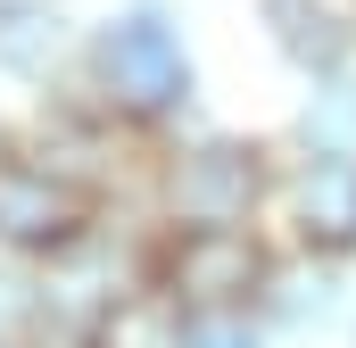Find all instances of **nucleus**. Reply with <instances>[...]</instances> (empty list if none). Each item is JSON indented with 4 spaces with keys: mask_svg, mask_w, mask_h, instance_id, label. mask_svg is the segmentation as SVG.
<instances>
[{
    "mask_svg": "<svg viewBox=\"0 0 356 348\" xmlns=\"http://www.w3.org/2000/svg\"><path fill=\"white\" fill-rule=\"evenodd\" d=\"M67 8L58 0H0V75L17 84H42L58 58H67Z\"/></svg>",
    "mask_w": 356,
    "mask_h": 348,
    "instance_id": "nucleus-7",
    "label": "nucleus"
},
{
    "mask_svg": "<svg viewBox=\"0 0 356 348\" xmlns=\"http://www.w3.org/2000/svg\"><path fill=\"white\" fill-rule=\"evenodd\" d=\"M257 241H249V224H182L175 258H166V282H175V299H199V307H232L241 290H257Z\"/></svg>",
    "mask_w": 356,
    "mask_h": 348,
    "instance_id": "nucleus-4",
    "label": "nucleus"
},
{
    "mask_svg": "<svg viewBox=\"0 0 356 348\" xmlns=\"http://www.w3.org/2000/svg\"><path fill=\"white\" fill-rule=\"evenodd\" d=\"M307 150H356V75H315V100H307Z\"/></svg>",
    "mask_w": 356,
    "mask_h": 348,
    "instance_id": "nucleus-8",
    "label": "nucleus"
},
{
    "mask_svg": "<svg viewBox=\"0 0 356 348\" xmlns=\"http://www.w3.org/2000/svg\"><path fill=\"white\" fill-rule=\"evenodd\" d=\"M257 191H266V150L249 141H191L166 166V199L182 224H249Z\"/></svg>",
    "mask_w": 356,
    "mask_h": 348,
    "instance_id": "nucleus-2",
    "label": "nucleus"
},
{
    "mask_svg": "<svg viewBox=\"0 0 356 348\" xmlns=\"http://www.w3.org/2000/svg\"><path fill=\"white\" fill-rule=\"evenodd\" d=\"M257 25H266V42L315 84V75H340L356 58V17L340 0H257Z\"/></svg>",
    "mask_w": 356,
    "mask_h": 348,
    "instance_id": "nucleus-5",
    "label": "nucleus"
},
{
    "mask_svg": "<svg viewBox=\"0 0 356 348\" xmlns=\"http://www.w3.org/2000/svg\"><path fill=\"white\" fill-rule=\"evenodd\" d=\"M75 224H83V182L42 166L33 150H0V241L58 249L75 241Z\"/></svg>",
    "mask_w": 356,
    "mask_h": 348,
    "instance_id": "nucleus-3",
    "label": "nucleus"
},
{
    "mask_svg": "<svg viewBox=\"0 0 356 348\" xmlns=\"http://www.w3.org/2000/svg\"><path fill=\"white\" fill-rule=\"evenodd\" d=\"M290 216L315 249H356V150H307L290 174Z\"/></svg>",
    "mask_w": 356,
    "mask_h": 348,
    "instance_id": "nucleus-6",
    "label": "nucleus"
},
{
    "mask_svg": "<svg viewBox=\"0 0 356 348\" xmlns=\"http://www.w3.org/2000/svg\"><path fill=\"white\" fill-rule=\"evenodd\" d=\"M83 75H91V100L116 125H166L182 100H191V42H182L175 8L166 0L116 8L83 42Z\"/></svg>",
    "mask_w": 356,
    "mask_h": 348,
    "instance_id": "nucleus-1",
    "label": "nucleus"
}]
</instances>
